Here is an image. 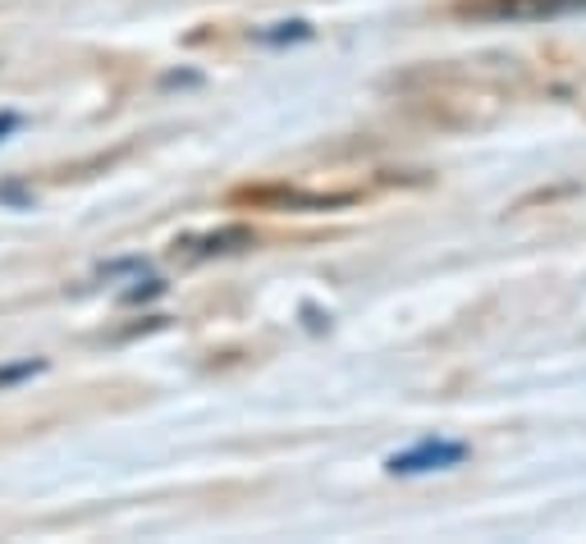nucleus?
I'll return each instance as SVG.
<instances>
[{"mask_svg":"<svg viewBox=\"0 0 586 544\" xmlns=\"http://www.w3.org/2000/svg\"><path fill=\"white\" fill-rule=\"evenodd\" d=\"M449 14L467 23H545L586 14V0H454Z\"/></svg>","mask_w":586,"mask_h":544,"instance_id":"nucleus-1","label":"nucleus"},{"mask_svg":"<svg viewBox=\"0 0 586 544\" xmlns=\"http://www.w3.org/2000/svg\"><path fill=\"white\" fill-rule=\"evenodd\" d=\"M463 457H467V444H458V440H421V444L395 453L385 466H389V476H426V472L458 466Z\"/></svg>","mask_w":586,"mask_h":544,"instance_id":"nucleus-2","label":"nucleus"},{"mask_svg":"<svg viewBox=\"0 0 586 544\" xmlns=\"http://www.w3.org/2000/svg\"><path fill=\"white\" fill-rule=\"evenodd\" d=\"M239 202L252 206H270V211H330V206H348L354 192H302V188H244Z\"/></svg>","mask_w":586,"mask_h":544,"instance_id":"nucleus-3","label":"nucleus"},{"mask_svg":"<svg viewBox=\"0 0 586 544\" xmlns=\"http://www.w3.org/2000/svg\"><path fill=\"white\" fill-rule=\"evenodd\" d=\"M257 233L244 229V224H229V229H216V233H198V239H183V256H220V252H239V248H252Z\"/></svg>","mask_w":586,"mask_h":544,"instance_id":"nucleus-4","label":"nucleus"},{"mask_svg":"<svg viewBox=\"0 0 586 544\" xmlns=\"http://www.w3.org/2000/svg\"><path fill=\"white\" fill-rule=\"evenodd\" d=\"M302 37H311V28H307L302 19H294V23H276L270 32H257V42H266V47H280V42H302Z\"/></svg>","mask_w":586,"mask_h":544,"instance_id":"nucleus-5","label":"nucleus"},{"mask_svg":"<svg viewBox=\"0 0 586 544\" xmlns=\"http://www.w3.org/2000/svg\"><path fill=\"white\" fill-rule=\"evenodd\" d=\"M47 362H19V366H0V389H10V384H19V380H28V375H37Z\"/></svg>","mask_w":586,"mask_h":544,"instance_id":"nucleus-6","label":"nucleus"},{"mask_svg":"<svg viewBox=\"0 0 586 544\" xmlns=\"http://www.w3.org/2000/svg\"><path fill=\"white\" fill-rule=\"evenodd\" d=\"M156 293H161V280H147V289H129L125 302H142V298H156Z\"/></svg>","mask_w":586,"mask_h":544,"instance_id":"nucleus-7","label":"nucleus"},{"mask_svg":"<svg viewBox=\"0 0 586 544\" xmlns=\"http://www.w3.org/2000/svg\"><path fill=\"white\" fill-rule=\"evenodd\" d=\"M14 129H19V114H10V110H6V114H0V142H6Z\"/></svg>","mask_w":586,"mask_h":544,"instance_id":"nucleus-8","label":"nucleus"}]
</instances>
